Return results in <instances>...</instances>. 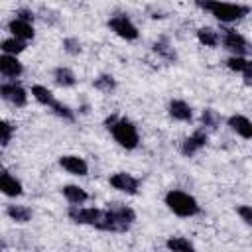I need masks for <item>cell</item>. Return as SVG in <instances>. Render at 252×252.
<instances>
[{
	"instance_id": "cell-1",
	"label": "cell",
	"mask_w": 252,
	"mask_h": 252,
	"mask_svg": "<svg viewBox=\"0 0 252 252\" xmlns=\"http://www.w3.org/2000/svg\"><path fill=\"white\" fill-rule=\"evenodd\" d=\"M136 220L134 209L122 203H108L106 209H102V220L98 224V230L106 232H126Z\"/></svg>"
},
{
	"instance_id": "cell-2",
	"label": "cell",
	"mask_w": 252,
	"mask_h": 252,
	"mask_svg": "<svg viewBox=\"0 0 252 252\" xmlns=\"http://www.w3.org/2000/svg\"><path fill=\"white\" fill-rule=\"evenodd\" d=\"M108 132L112 134L114 142L124 148V150H136L138 144H140V134H138V128L132 120L128 118H118V116H108L104 120Z\"/></svg>"
},
{
	"instance_id": "cell-3",
	"label": "cell",
	"mask_w": 252,
	"mask_h": 252,
	"mask_svg": "<svg viewBox=\"0 0 252 252\" xmlns=\"http://www.w3.org/2000/svg\"><path fill=\"white\" fill-rule=\"evenodd\" d=\"M165 205H167V209H169L173 215L183 217V219L195 217V215L201 211L197 199H195L193 195L185 193V191H179V189H171V191L165 193Z\"/></svg>"
},
{
	"instance_id": "cell-4",
	"label": "cell",
	"mask_w": 252,
	"mask_h": 252,
	"mask_svg": "<svg viewBox=\"0 0 252 252\" xmlns=\"http://www.w3.org/2000/svg\"><path fill=\"white\" fill-rule=\"evenodd\" d=\"M209 12H211L219 22H222V24H232V22H236V20H242V18L250 12V8L244 6V4H232V2L215 0V4L211 6Z\"/></svg>"
},
{
	"instance_id": "cell-5",
	"label": "cell",
	"mask_w": 252,
	"mask_h": 252,
	"mask_svg": "<svg viewBox=\"0 0 252 252\" xmlns=\"http://www.w3.org/2000/svg\"><path fill=\"white\" fill-rule=\"evenodd\" d=\"M69 219L77 224H89V226H94L98 228L100 220H102V209H96V207H83V205H71L69 211H67Z\"/></svg>"
},
{
	"instance_id": "cell-6",
	"label": "cell",
	"mask_w": 252,
	"mask_h": 252,
	"mask_svg": "<svg viewBox=\"0 0 252 252\" xmlns=\"http://www.w3.org/2000/svg\"><path fill=\"white\" fill-rule=\"evenodd\" d=\"M108 28H110L118 37H122V39H126V41H134V39H138V35H140L136 24H134L126 14H116V16H112V18L108 20Z\"/></svg>"
},
{
	"instance_id": "cell-7",
	"label": "cell",
	"mask_w": 252,
	"mask_h": 252,
	"mask_svg": "<svg viewBox=\"0 0 252 252\" xmlns=\"http://www.w3.org/2000/svg\"><path fill=\"white\" fill-rule=\"evenodd\" d=\"M220 41H222L224 49H228L232 55H244V57H246V53H248V41H246V37H244L242 33H238L236 30H230V28L222 30Z\"/></svg>"
},
{
	"instance_id": "cell-8",
	"label": "cell",
	"mask_w": 252,
	"mask_h": 252,
	"mask_svg": "<svg viewBox=\"0 0 252 252\" xmlns=\"http://www.w3.org/2000/svg\"><path fill=\"white\" fill-rule=\"evenodd\" d=\"M110 185L120 191V193H126V195H136L138 189H140V179L134 177L132 173H126V171H118L114 175H110Z\"/></svg>"
},
{
	"instance_id": "cell-9",
	"label": "cell",
	"mask_w": 252,
	"mask_h": 252,
	"mask_svg": "<svg viewBox=\"0 0 252 252\" xmlns=\"http://www.w3.org/2000/svg\"><path fill=\"white\" fill-rule=\"evenodd\" d=\"M0 96L6 100V102H10V104H14V106H26V102H28V93H26V89L22 87V85H18V83H6V85H0Z\"/></svg>"
},
{
	"instance_id": "cell-10",
	"label": "cell",
	"mask_w": 252,
	"mask_h": 252,
	"mask_svg": "<svg viewBox=\"0 0 252 252\" xmlns=\"http://www.w3.org/2000/svg\"><path fill=\"white\" fill-rule=\"evenodd\" d=\"M207 140H209V136H207L205 130H195L191 136H187V138L181 142V154L187 156V158L195 156L201 148L207 146Z\"/></svg>"
},
{
	"instance_id": "cell-11",
	"label": "cell",
	"mask_w": 252,
	"mask_h": 252,
	"mask_svg": "<svg viewBox=\"0 0 252 252\" xmlns=\"http://www.w3.org/2000/svg\"><path fill=\"white\" fill-rule=\"evenodd\" d=\"M59 165H61L67 173H71V175L83 177V175L89 173V163H87L81 156H73V154L61 156V158H59Z\"/></svg>"
},
{
	"instance_id": "cell-12",
	"label": "cell",
	"mask_w": 252,
	"mask_h": 252,
	"mask_svg": "<svg viewBox=\"0 0 252 252\" xmlns=\"http://www.w3.org/2000/svg\"><path fill=\"white\" fill-rule=\"evenodd\" d=\"M22 73H24V65L16 55L0 53V75L10 77V79H18Z\"/></svg>"
},
{
	"instance_id": "cell-13",
	"label": "cell",
	"mask_w": 252,
	"mask_h": 252,
	"mask_svg": "<svg viewBox=\"0 0 252 252\" xmlns=\"http://www.w3.org/2000/svg\"><path fill=\"white\" fill-rule=\"evenodd\" d=\"M167 112L173 120H179V122H191L193 118V108L181 98H171L167 104Z\"/></svg>"
},
{
	"instance_id": "cell-14",
	"label": "cell",
	"mask_w": 252,
	"mask_h": 252,
	"mask_svg": "<svg viewBox=\"0 0 252 252\" xmlns=\"http://www.w3.org/2000/svg\"><path fill=\"white\" fill-rule=\"evenodd\" d=\"M8 32H10L14 37L22 39V41L33 39V35H35V30H33L32 22H24V20H20V18L10 20V24H8Z\"/></svg>"
},
{
	"instance_id": "cell-15",
	"label": "cell",
	"mask_w": 252,
	"mask_h": 252,
	"mask_svg": "<svg viewBox=\"0 0 252 252\" xmlns=\"http://www.w3.org/2000/svg\"><path fill=\"white\" fill-rule=\"evenodd\" d=\"M0 193H4L6 197H20L24 193L20 179H16L12 173L0 169Z\"/></svg>"
},
{
	"instance_id": "cell-16",
	"label": "cell",
	"mask_w": 252,
	"mask_h": 252,
	"mask_svg": "<svg viewBox=\"0 0 252 252\" xmlns=\"http://www.w3.org/2000/svg\"><path fill=\"white\" fill-rule=\"evenodd\" d=\"M226 124H228V128H230L232 132H236L240 138H244V140H250V138H252V122H250L244 114H232V116L226 120Z\"/></svg>"
},
{
	"instance_id": "cell-17",
	"label": "cell",
	"mask_w": 252,
	"mask_h": 252,
	"mask_svg": "<svg viewBox=\"0 0 252 252\" xmlns=\"http://www.w3.org/2000/svg\"><path fill=\"white\" fill-rule=\"evenodd\" d=\"M61 193L71 205H85L89 201V193L79 185H63Z\"/></svg>"
},
{
	"instance_id": "cell-18",
	"label": "cell",
	"mask_w": 252,
	"mask_h": 252,
	"mask_svg": "<svg viewBox=\"0 0 252 252\" xmlns=\"http://www.w3.org/2000/svg\"><path fill=\"white\" fill-rule=\"evenodd\" d=\"M6 215H8L14 222L24 224V222H30V220H32V215H33V213H32V209L26 207V205H8Z\"/></svg>"
},
{
	"instance_id": "cell-19",
	"label": "cell",
	"mask_w": 252,
	"mask_h": 252,
	"mask_svg": "<svg viewBox=\"0 0 252 252\" xmlns=\"http://www.w3.org/2000/svg\"><path fill=\"white\" fill-rule=\"evenodd\" d=\"M197 39H199V43H203L205 47H217L219 41H220V35H219V32L213 30V28H199V30H197Z\"/></svg>"
},
{
	"instance_id": "cell-20",
	"label": "cell",
	"mask_w": 252,
	"mask_h": 252,
	"mask_svg": "<svg viewBox=\"0 0 252 252\" xmlns=\"http://www.w3.org/2000/svg\"><path fill=\"white\" fill-rule=\"evenodd\" d=\"M53 79H55V83L59 87H65V89L67 87H73L77 83V77H75V73L69 67H57L53 71Z\"/></svg>"
},
{
	"instance_id": "cell-21",
	"label": "cell",
	"mask_w": 252,
	"mask_h": 252,
	"mask_svg": "<svg viewBox=\"0 0 252 252\" xmlns=\"http://www.w3.org/2000/svg\"><path fill=\"white\" fill-rule=\"evenodd\" d=\"M32 96H33L39 104L49 106V108H51V104L57 100V98L53 96V93H51L47 87H43V85H33V87H32Z\"/></svg>"
},
{
	"instance_id": "cell-22",
	"label": "cell",
	"mask_w": 252,
	"mask_h": 252,
	"mask_svg": "<svg viewBox=\"0 0 252 252\" xmlns=\"http://www.w3.org/2000/svg\"><path fill=\"white\" fill-rule=\"evenodd\" d=\"M26 49V41L18 39V37H8V39H2L0 41V51L2 53H8V55H20L22 51Z\"/></svg>"
},
{
	"instance_id": "cell-23",
	"label": "cell",
	"mask_w": 252,
	"mask_h": 252,
	"mask_svg": "<svg viewBox=\"0 0 252 252\" xmlns=\"http://www.w3.org/2000/svg\"><path fill=\"white\" fill-rule=\"evenodd\" d=\"M165 248H169L173 252H191V250H195L193 242H189L185 236H169L165 240Z\"/></svg>"
},
{
	"instance_id": "cell-24",
	"label": "cell",
	"mask_w": 252,
	"mask_h": 252,
	"mask_svg": "<svg viewBox=\"0 0 252 252\" xmlns=\"http://www.w3.org/2000/svg\"><path fill=\"white\" fill-rule=\"evenodd\" d=\"M220 114L215 110V108H205L203 112H201V124L205 126V128H209V130H217L219 126H220Z\"/></svg>"
},
{
	"instance_id": "cell-25",
	"label": "cell",
	"mask_w": 252,
	"mask_h": 252,
	"mask_svg": "<svg viewBox=\"0 0 252 252\" xmlns=\"http://www.w3.org/2000/svg\"><path fill=\"white\" fill-rule=\"evenodd\" d=\"M154 51H156L161 59H165V61H175V59H177V55H175L173 47H171L167 41H163V39L154 43Z\"/></svg>"
},
{
	"instance_id": "cell-26",
	"label": "cell",
	"mask_w": 252,
	"mask_h": 252,
	"mask_svg": "<svg viewBox=\"0 0 252 252\" xmlns=\"http://www.w3.org/2000/svg\"><path fill=\"white\" fill-rule=\"evenodd\" d=\"M93 85H94V89H98L102 93H112L116 89V79L112 75H100L93 81Z\"/></svg>"
},
{
	"instance_id": "cell-27",
	"label": "cell",
	"mask_w": 252,
	"mask_h": 252,
	"mask_svg": "<svg viewBox=\"0 0 252 252\" xmlns=\"http://www.w3.org/2000/svg\"><path fill=\"white\" fill-rule=\"evenodd\" d=\"M248 65H252L244 55H232V57H228L226 59V67L230 69V71H234V73H242Z\"/></svg>"
},
{
	"instance_id": "cell-28",
	"label": "cell",
	"mask_w": 252,
	"mask_h": 252,
	"mask_svg": "<svg viewBox=\"0 0 252 252\" xmlns=\"http://www.w3.org/2000/svg\"><path fill=\"white\" fill-rule=\"evenodd\" d=\"M12 136H14V126L8 120L0 118V148H6L12 142Z\"/></svg>"
},
{
	"instance_id": "cell-29",
	"label": "cell",
	"mask_w": 252,
	"mask_h": 252,
	"mask_svg": "<svg viewBox=\"0 0 252 252\" xmlns=\"http://www.w3.org/2000/svg\"><path fill=\"white\" fill-rule=\"evenodd\" d=\"M51 110H53V114L55 116H59V118H63V120H75V112L67 106V104H63V102H59V100H55L53 104H51Z\"/></svg>"
},
{
	"instance_id": "cell-30",
	"label": "cell",
	"mask_w": 252,
	"mask_h": 252,
	"mask_svg": "<svg viewBox=\"0 0 252 252\" xmlns=\"http://www.w3.org/2000/svg\"><path fill=\"white\" fill-rule=\"evenodd\" d=\"M63 49L69 55H79L81 53V41L77 37H65L63 39Z\"/></svg>"
},
{
	"instance_id": "cell-31",
	"label": "cell",
	"mask_w": 252,
	"mask_h": 252,
	"mask_svg": "<svg viewBox=\"0 0 252 252\" xmlns=\"http://www.w3.org/2000/svg\"><path fill=\"white\" fill-rule=\"evenodd\" d=\"M236 213L240 215V219L244 220V224H252V209H250V205H240L236 209Z\"/></svg>"
},
{
	"instance_id": "cell-32",
	"label": "cell",
	"mask_w": 252,
	"mask_h": 252,
	"mask_svg": "<svg viewBox=\"0 0 252 252\" xmlns=\"http://www.w3.org/2000/svg\"><path fill=\"white\" fill-rule=\"evenodd\" d=\"M16 18H20V20H24V22H33V12L32 10H26V8H22V10H18L16 12Z\"/></svg>"
},
{
	"instance_id": "cell-33",
	"label": "cell",
	"mask_w": 252,
	"mask_h": 252,
	"mask_svg": "<svg viewBox=\"0 0 252 252\" xmlns=\"http://www.w3.org/2000/svg\"><path fill=\"white\" fill-rule=\"evenodd\" d=\"M193 2H195L197 8H201V10H205V12H209L211 6L215 4V0H193Z\"/></svg>"
}]
</instances>
